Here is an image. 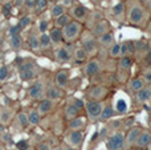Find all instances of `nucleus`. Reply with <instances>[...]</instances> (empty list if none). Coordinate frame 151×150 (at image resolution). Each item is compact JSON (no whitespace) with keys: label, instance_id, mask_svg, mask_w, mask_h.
<instances>
[{"label":"nucleus","instance_id":"nucleus-17","mask_svg":"<svg viewBox=\"0 0 151 150\" xmlns=\"http://www.w3.org/2000/svg\"><path fill=\"white\" fill-rule=\"evenodd\" d=\"M56 105H57L56 101H52V100H49V98H42V100L39 101L36 109L40 113V116L44 117V116H48L49 113H52V112L55 110Z\"/></svg>","mask_w":151,"mask_h":150},{"label":"nucleus","instance_id":"nucleus-37","mask_svg":"<svg viewBox=\"0 0 151 150\" xmlns=\"http://www.w3.org/2000/svg\"><path fill=\"white\" fill-rule=\"evenodd\" d=\"M31 24H32V19H31V16H29V15H24V16H21V17L19 19V21H17V25L20 27L21 31L27 29L29 25H31Z\"/></svg>","mask_w":151,"mask_h":150},{"label":"nucleus","instance_id":"nucleus-47","mask_svg":"<svg viewBox=\"0 0 151 150\" xmlns=\"http://www.w3.org/2000/svg\"><path fill=\"white\" fill-rule=\"evenodd\" d=\"M138 1L141 3V5L146 11H150L151 9V0H138Z\"/></svg>","mask_w":151,"mask_h":150},{"label":"nucleus","instance_id":"nucleus-18","mask_svg":"<svg viewBox=\"0 0 151 150\" xmlns=\"http://www.w3.org/2000/svg\"><path fill=\"white\" fill-rule=\"evenodd\" d=\"M142 130H143V128H141V126H131L127 130L126 137H125V149H129L135 145V141L138 138V136L141 134Z\"/></svg>","mask_w":151,"mask_h":150},{"label":"nucleus","instance_id":"nucleus-50","mask_svg":"<svg viewBox=\"0 0 151 150\" xmlns=\"http://www.w3.org/2000/svg\"><path fill=\"white\" fill-rule=\"evenodd\" d=\"M61 148H63V150H77V149H74V148H72V146H69V145H66L65 142L61 145Z\"/></svg>","mask_w":151,"mask_h":150},{"label":"nucleus","instance_id":"nucleus-9","mask_svg":"<svg viewBox=\"0 0 151 150\" xmlns=\"http://www.w3.org/2000/svg\"><path fill=\"white\" fill-rule=\"evenodd\" d=\"M45 90H47V84H45L44 80H36L28 88V97L31 100L40 101L45 98Z\"/></svg>","mask_w":151,"mask_h":150},{"label":"nucleus","instance_id":"nucleus-31","mask_svg":"<svg viewBox=\"0 0 151 150\" xmlns=\"http://www.w3.org/2000/svg\"><path fill=\"white\" fill-rule=\"evenodd\" d=\"M9 44H11V48H12L13 50H20L21 48H23V37H21L20 33H13L9 36Z\"/></svg>","mask_w":151,"mask_h":150},{"label":"nucleus","instance_id":"nucleus-46","mask_svg":"<svg viewBox=\"0 0 151 150\" xmlns=\"http://www.w3.org/2000/svg\"><path fill=\"white\" fill-rule=\"evenodd\" d=\"M36 150H52V146H50L47 141H44V142H40L39 145H37Z\"/></svg>","mask_w":151,"mask_h":150},{"label":"nucleus","instance_id":"nucleus-36","mask_svg":"<svg viewBox=\"0 0 151 150\" xmlns=\"http://www.w3.org/2000/svg\"><path fill=\"white\" fill-rule=\"evenodd\" d=\"M118 65H119V69H122V71L130 72L131 66H133V58L129 57V56H122L118 60Z\"/></svg>","mask_w":151,"mask_h":150},{"label":"nucleus","instance_id":"nucleus-19","mask_svg":"<svg viewBox=\"0 0 151 150\" xmlns=\"http://www.w3.org/2000/svg\"><path fill=\"white\" fill-rule=\"evenodd\" d=\"M78 116H81V110L74 105L72 97H69V100L65 104V108H64V117H65L66 121H70Z\"/></svg>","mask_w":151,"mask_h":150},{"label":"nucleus","instance_id":"nucleus-43","mask_svg":"<svg viewBox=\"0 0 151 150\" xmlns=\"http://www.w3.org/2000/svg\"><path fill=\"white\" fill-rule=\"evenodd\" d=\"M48 27H49V23H48V20H41L39 24V32L40 33H45V32L48 31Z\"/></svg>","mask_w":151,"mask_h":150},{"label":"nucleus","instance_id":"nucleus-11","mask_svg":"<svg viewBox=\"0 0 151 150\" xmlns=\"http://www.w3.org/2000/svg\"><path fill=\"white\" fill-rule=\"evenodd\" d=\"M104 106H105V104L101 102V101H86L85 102V112H86L89 118L94 121V120L99 118Z\"/></svg>","mask_w":151,"mask_h":150},{"label":"nucleus","instance_id":"nucleus-44","mask_svg":"<svg viewBox=\"0 0 151 150\" xmlns=\"http://www.w3.org/2000/svg\"><path fill=\"white\" fill-rule=\"evenodd\" d=\"M142 79H143L145 82L151 84V69H146V71H143V73H142Z\"/></svg>","mask_w":151,"mask_h":150},{"label":"nucleus","instance_id":"nucleus-53","mask_svg":"<svg viewBox=\"0 0 151 150\" xmlns=\"http://www.w3.org/2000/svg\"><path fill=\"white\" fill-rule=\"evenodd\" d=\"M149 132L151 133V121H150V124H149Z\"/></svg>","mask_w":151,"mask_h":150},{"label":"nucleus","instance_id":"nucleus-24","mask_svg":"<svg viewBox=\"0 0 151 150\" xmlns=\"http://www.w3.org/2000/svg\"><path fill=\"white\" fill-rule=\"evenodd\" d=\"M49 37H50V41H52L53 45H61L64 44V36H63V29L60 28H56V27H53V28L49 29Z\"/></svg>","mask_w":151,"mask_h":150},{"label":"nucleus","instance_id":"nucleus-3","mask_svg":"<svg viewBox=\"0 0 151 150\" xmlns=\"http://www.w3.org/2000/svg\"><path fill=\"white\" fill-rule=\"evenodd\" d=\"M80 43H81V47L83 48V50L86 52V55L89 57H93V56H96L98 53V49H99L98 41H97V37L90 32V29L89 31L83 29L82 35L80 37Z\"/></svg>","mask_w":151,"mask_h":150},{"label":"nucleus","instance_id":"nucleus-35","mask_svg":"<svg viewBox=\"0 0 151 150\" xmlns=\"http://www.w3.org/2000/svg\"><path fill=\"white\" fill-rule=\"evenodd\" d=\"M52 41H50L49 33L45 32V33H40V50H47L52 48Z\"/></svg>","mask_w":151,"mask_h":150},{"label":"nucleus","instance_id":"nucleus-12","mask_svg":"<svg viewBox=\"0 0 151 150\" xmlns=\"http://www.w3.org/2000/svg\"><path fill=\"white\" fill-rule=\"evenodd\" d=\"M99 71H101V61H99L98 58H94V57L86 61L85 65H83V69H82L85 77L96 76V74L99 73Z\"/></svg>","mask_w":151,"mask_h":150},{"label":"nucleus","instance_id":"nucleus-51","mask_svg":"<svg viewBox=\"0 0 151 150\" xmlns=\"http://www.w3.org/2000/svg\"><path fill=\"white\" fill-rule=\"evenodd\" d=\"M89 1H90L91 4H94V5H99V4H101V0H89Z\"/></svg>","mask_w":151,"mask_h":150},{"label":"nucleus","instance_id":"nucleus-32","mask_svg":"<svg viewBox=\"0 0 151 150\" xmlns=\"http://www.w3.org/2000/svg\"><path fill=\"white\" fill-rule=\"evenodd\" d=\"M64 13H66V5L63 4V3H56V4H53V7L50 8V17H52L53 20L60 17Z\"/></svg>","mask_w":151,"mask_h":150},{"label":"nucleus","instance_id":"nucleus-10","mask_svg":"<svg viewBox=\"0 0 151 150\" xmlns=\"http://www.w3.org/2000/svg\"><path fill=\"white\" fill-rule=\"evenodd\" d=\"M68 13L70 15L72 20H76V21H80V23L83 24V21L88 20V16L90 13V11L82 4H73L70 8H69Z\"/></svg>","mask_w":151,"mask_h":150},{"label":"nucleus","instance_id":"nucleus-33","mask_svg":"<svg viewBox=\"0 0 151 150\" xmlns=\"http://www.w3.org/2000/svg\"><path fill=\"white\" fill-rule=\"evenodd\" d=\"M16 122L19 124L20 129H27L29 126V120H28V113L24 110H20L17 114H16Z\"/></svg>","mask_w":151,"mask_h":150},{"label":"nucleus","instance_id":"nucleus-30","mask_svg":"<svg viewBox=\"0 0 151 150\" xmlns=\"http://www.w3.org/2000/svg\"><path fill=\"white\" fill-rule=\"evenodd\" d=\"M28 120H29V126H39L41 122V116L37 112L36 108H31L28 112Z\"/></svg>","mask_w":151,"mask_h":150},{"label":"nucleus","instance_id":"nucleus-29","mask_svg":"<svg viewBox=\"0 0 151 150\" xmlns=\"http://www.w3.org/2000/svg\"><path fill=\"white\" fill-rule=\"evenodd\" d=\"M117 114V112L114 110V108L111 106V104H106V105L104 106V109H102V113L101 116H99V121L105 122V121H109V120H111L113 117Z\"/></svg>","mask_w":151,"mask_h":150},{"label":"nucleus","instance_id":"nucleus-20","mask_svg":"<svg viewBox=\"0 0 151 150\" xmlns=\"http://www.w3.org/2000/svg\"><path fill=\"white\" fill-rule=\"evenodd\" d=\"M134 97H135L137 102L142 104V105L150 102V101H151V87H150V85H146V87L142 88L139 92L134 93Z\"/></svg>","mask_w":151,"mask_h":150},{"label":"nucleus","instance_id":"nucleus-13","mask_svg":"<svg viewBox=\"0 0 151 150\" xmlns=\"http://www.w3.org/2000/svg\"><path fill=\"white\" fill-rule=\"evenodd\" d=\"M90 32L98 39L99 36H102V35L107 33V32H111V24H110L106 19H99V20L90 28Z\"/></svg>","mask_w":151,"mask_h":150},{"label":"nucleus","instance_id":"nucleus-14","mask_svg":"<svg viewBox=\"0 0 151 150\" xmlns=\"http://www.w3.org/2000/svg\"><path fill=\"white\" fill-rule=\"evenodd\" d=\"M66 96V92L61 88H58L57 85L55 84H48L47 85V90H45V98H49L52 101H56L57 102L58 100L64 98Z\"/></svg>","mask_w":151,"mask_h":150},{"label":"nucleus","instance_id":"nucleus-38","mask_svg":"<svg viewBox=\"0 0 151 150\" xmlns=\"http://www.w3.org/2000/svg\"><path fill=\"white\" fill-rule=\"evenodd\" d=\"M109 56L113 58H119L121 57V44L115 43L113 47L109 48Z\"/></svg>","mask_w":151,"mask_h":150},{"label":"nucleus","instance_id":"nucleus-42","mask_svg":"<svg viewBox=\"0 0 151 150\" xmlns=\"http://www.w3.org/2000/svg\"><path fill=\"white\" fill-rule=\"evenodd\" d=\"M37 4V0H24V8H27L28 11H35Z\"/></svg>","mask_w":151,"mask_h":150},{"label":"nucleus","instance_id":"nucleus-27","mask_svg":"<svg viewBox=\"0 0 151 150\" xmlns=\"http://www.w3.org/2000/svg\"><path fill=\"white\" fill-rule=\"evenodd\" d=\"M15 118V114L11 109L8 108H0V124L4 125V126H8L11 122Z\"/></svg>","mask_w":151,"mask_h":150},{"label":"nucleus","instance_id":"nucleus-23","mask_svg":"<svg viewBox=\"0 0 151 150\" xmlns=\"http://www.w3.org/2000/svg\"><path fill=\"white\" fill-rule=\"evenodd\" d=\"M86 118L83 116H78L76 118L68 121V130H85Z\"/></svg>","mask_w":151,"mask_h":150},{"label":"nucleus","instance_id":"nucleus-41","mask_svg":"<svg viewBox=\"0 0 151 150\" xmlns=\"http://www.w3.org/2000/svg\"><path fill=\"white\" fill-rule=\"evenodd\" d=\"M8 76H9V71H8V66L4 65V64H1V65H0V82L5 81V80L8 79Z\"/></svg>","mask_w":151,"mask_h":150},{"label":"nucleus","instance_id":"nucleus-1","mask_svg":"<svg viewBox=\"0 0 151 150\" xmlns=\"http://www.w3.org/2000/svg\"><path fill=\"white\" fill-rule=\"evenodd\" d=\"M147 12L138 0H127L126 3V19L130 24L141 27L147 20Z\"/></svg>","mask_w":151,"mask_h":150},{"label":"nucleus","instance_id":"nucleus-39","mask_svg":"<svg viewBox=\"0 0 151 150\" xmlns=\"http://www.w3.org/2000/svg\"><path fill=\"white\" fill-rule=\"evenodd\" d=\"M115 112H117V114H125L126 112H127V104H126L125 100H118L117 101V105H115Z\"/></svg>","mask_w":151,"mask_h":150},{"label":"nucleus","instance_id":"nucleus-6","mask_svg":"<svg viewBox=\"0 0 151 150\" xmlns=\"http://www.w3.org/2000/svg\"><path fill=\"white\" fill-rule=\"evenodd\" d=\"M55 55V60L60 64H65L73 58V44H61L57 45L53 50Z\"/></svg>","mask_w":151,"mask_h":150},{"label":"nucleus","instance_id":"nucleus-54","mask_svg":"<svg viewBox=\"0 0 151 150\" xmlns=\"http://www.w3.org/2000/svg\"><path fill=\"white\" fill-rule=\"evenodd\" d=\"M149 150H151V146H150V149H149Z\"/></svg>","mask_w":151,"mask_h":150},{"label":"nucleus","instance_id":"nucleus-52","mask_svg":"<svg viewBox=\"0 0 151 150\" xmlns=\"http://www.w3.org/2000/svg\"><path fill=\"white\" fill-rule=\"evenodd\" d=\"M52 150H63L61 146H55V148H52Z\"/></svg>","mask_w":151,"mask_h":150},{"label":"nucleus","instance_id":"nucleus-15","mask_svg":"<svg viewBox=\"0 0 151 150\" xmlns=\"http://www.w3.org/2000/svg\"><path fill=\"white\" fill-rule=\"evenodd\" d=\"M69 77H70V73H69L68 69L61 68L55 73V79H53L55 80V82H53V84L65 90L66 88H68V85H69Z\"/></svg>","mask_w":151,"mask_h":150},{"label":"nucleus","instance_id":"nucleus-34","mask_svg":"<svg viewBox=\"0 0 151 150\" xmlns=\"http://www.w3.org/2000/svg\"><path fill=\"white\" fill-rule=\"evenodd\" d=\"M55 23H53V27H56V28H60V29H63L65 25H68L69 23L72 21V17H70V15H69L68 12L66 13H64V15H61L60 17H57V19H55Z\"/></svg>","mask_w":151,"mask_h":150},{"label":"nucleus","instance_id":"nucleus-2","mask_svg":"<svg viewBox=\"0 0 151 150\" xmlns=\"http://www.w3.org/2000/svg\"><path fill=\"white\" fill-rule=\"evenodd\" d=\"M83 24L80 21L72 20L68 25L63 28V36H64V43L65 44H74L80 40L81 35L83 32Z\"/></svg>","mask_w":151,"mask_h":150},{"label":"nucleus","instance_id":"nucleus-25","mask_svg":"<svg viewBox=\"0 0 151 150\" xmlns=\"http://www.w3.org/2000/svg\"><path fill=\"white\" fill-rule=\"evenodd\" d=\"M97 41H98L99 47H104V48L109 49L110 47H113V45L115 44V37H114V35H113V32H107V33L99 36L98 39H97Z\"/></svg>","mask_w":151,"mask_h":150},{"label":"nucleus","instance_id":"nucleus-16","mask_svg":"<svg viewBox=\"0 0 151 150\" xmlns=\"http://www.w3.org/2000/svg\"><path fill=\"white\" fill-rule=\"evenodd\" d=\"M27 45L32 52H39L40 50V32L39 29L32 28L27 35Z\"/></svg>","mask_w":151,"mask_h":150},{"label":"nucleus","instance_id":"nucleus-22","mask_svg":"<svg viewBox=\"0 0 151 150\" xmlns=\"http://www.w3.org/2000/svg\"><path fill=\"white\" fill-rule=\"evenodd\" d=\"M151 145V133L149 132V129H143L141 132V134L138 136V138H137L135 141V145L137 148H147V146Z\"/></svg>","mask_w":151,"mask_h":150},{"label":"nucleus","instance_id":"nucleus-8","mask_svg":"<svg viewBox=\"0 0 151 150\" xmlns=\"http://www.w3.org/2000/svg\"><path fill=\"white\" fill-rule=\"evenodd\" d=\"M83 138H85V130H66L64 136V142L74 149H80L83 144Z\"/></svg>","mask_w":151,"mask_h":150},{"label":"nucleus","instance_id":"nucleus-49","mask_svg":"<svg viewBox=\"0 0 151 150\" xmlns=\"http://www.w3.org/2000/svg\"><path fill=\"white\" fill-rule=\"evenodd\" d=\"M12 5L15 8H23L24 7V0H13Z\"/></svg>","mask_w":151,"mask_h":150},{"label":"nucleus","instance_id":"nucleus-21","mask_svg":"<svg viewBox=\"0 0 151 150\" xmlns=\"http://www.w3.org/2000/svg\"><path fill=\"white\" fill-rule=\"evenodd\" d=\"M111 16L117 21H121V23H122L126 17V3L119 1L118 4H115L114 7L111 8Z\"/></svg>","mask_w":151,"mask_h":150},{"label":"nucleus","instance_id":"nucleus-26","mask_svg":"<svg viewBox=\"0 0 151 150\" xmlns=\"http://www.w3.org/2000/svg\"><path fill=\"white\" fill-rule=\"evenodd\" d=\"M145 87H146V82L143 81L142 77H131L130 81H129V84H127L129 90L133 92V93L139 92V90H141L142 88H145Z\"/></svg>","mask_w":151,"mask_h":150},{"label":"nucleus","instance_id":"nucleus-7","mask_svg":"<svg viewBox=\"0 0 151 150\" xmlns=\"http://www.w3.org/2000/svg\"><path fill=\"white\" fill-rule=\"evenodd\" d=\"M125 132L117 130L106 138V149L107 150H123L125 149Z\"/></svg>","mask_w":151,"mask_h":150},{"label":"nucleus","instance_id":"nucleus-4","mask_svg":"<svg viewBox=\"0 0 151 150\" xmlns=\"http://www.w3.org/2000/svg\"><path fill=\"white\" fill-rule=\"evenodd\" d=\"M40 73V68L36 61L33 60H24L21 64H19V76L23 81H32L37 79Z\"/></svg>","mask_w":151,"mask_h":150},{"label":"nucleus","instance_id":"nucleus-5","mask_svg":"<svg viewBox=\"0 0 151 150\" xmlns=\"http://www.w3.org/2000/svg\"><path fill=\"white\" fill-rule=\"evenodd\" d=\"M110 94V90L105 85H90L85 90L86 101H101L104 102Z\"/></svg>","mask_w":151,"mask_h":150},{"label":"nucleus","instance_id":"nucleus-45","mask_svg":"<svg viewBox=\"0 0 151 150\" xmlns=\"http://www.w3.org/2000/svg\"><path fill=\"white\" fill-rule=\"evenodd\" d=\"M16 148H17V150H28V142L25 140H21L16 144Z\"/></svg>","mask_w":151,"mask_h":150},{"label":"nucleus","instance_id":"nucleus-48","mask_svg":"<svg viewBox=\"0 0 151 150\" xmlns=\"http://www.w3.org/2000/svg\"><path fill=\"white\" fill-rule=\"evenodd\" d=\"M12 7H13V5L11 4V3L5 4L4 7H3V13H4L5 16H9V13H11V9H12Z\"/></svg>","mask_w":151,"mask_h":150},{"label":"nucleus","instance_id":"nucleus-40","mask_svg":"<svg viewBox=\"0 0 151 150\" xmlns=\"http://www.w3.org/2000/svg\"><path fill=\"white\" fill-rule=\"evenodd\" d=\"M49 5V0H37L36 8H35V13H41L42 11H45Z\"/></svg>","mask_w":151,"mask_h":150},{"label":"nucleus","instance_id":"nucleus-28","mask_svg":"<svg viewBox=\"0 0 151 150\" xmlns=\"http://www.w3.org/2000/svg\"><path fill=\"white\" fill-rule=\"evenodd\" d=\"M73 58L76 63L78 64H82V63H86L89 58V56L86 55V52L83 50V48L81 45H77V47L73 48Z\"/></svg>","mask_w":151,"mask_h":150}]
</instances>
